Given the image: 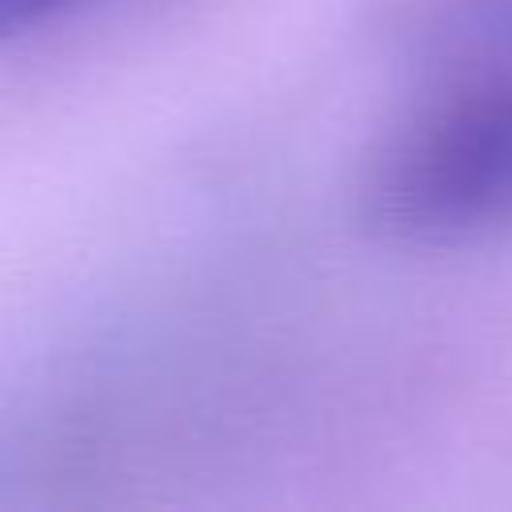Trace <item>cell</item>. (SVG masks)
I'll list each match as a JSON object with an SVG mask.
<instances>
[{
	"mask_svg": "<svg viewBox=\"0 0 512 512\" xmlns=\"http://www.w3.org/2000/svg\"><path fill=\"white\" fill-rule=\"evenodd\" d=\"M360 220L396 244H456L512 220V76L476 72L424 96L372 148Z\"/></svg>",
	"mask_w": 512,
	"mask_h": 512,
	"instance_id": "6da1fadb",
	"label": "cell"
},
{
	"mask_svg": "<svg viewBox=\"0 0 512 512\" xmlns=\"http://www.w3.org/2000/svg\"><path fill=\"white\" fill-rule=\"evenodd\" d=\"M80 4H88V0H0V40L28 32L36 24H48L60 12H72Z\"/></svg>",
	"mask_w": 512,
	"mask_h": 512,
	"instance_id": "7a4b0ae2",
	"label": "cell"
}]
</instances>
